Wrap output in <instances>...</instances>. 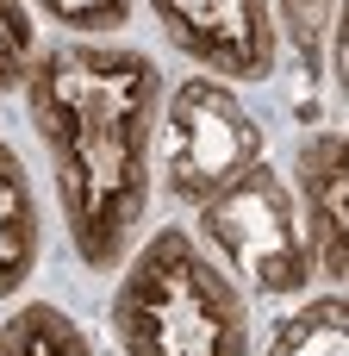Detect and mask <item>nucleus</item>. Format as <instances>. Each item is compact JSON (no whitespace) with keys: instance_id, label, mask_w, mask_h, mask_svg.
Here are the masks:
<instances>
[{"instance_id":"obj_1","label":"nucleus","mask_w":349,"mask_h":356,"mask_svg":"<svg viewBox=\"0 0 349 356\" xmlns=\"http://www.w3.org/2000/svg\"><path fill=\"white\" fill-rule=\"evenodd\" d=\"M25 113L50 150L75 257L100 275L119 269L137 250L156 181V56L131 44H56L25 63Z\"/></svg>"},{"instance_id":"obj_2","label":"nucleus","mask_w":349,"mask_h":356,"mask_svg":"<svg viewBox=\"0 0 349 356\" xmlns=\"http://www.w3.org/2000/svg\"><path fill=\"white\" fill-rule=\"evenodd\" d=\"M119 269L112 350L56 300H25L0 319V356H250V307L194 232H150Z\"/></svg>"},{"instance_id":"obj_3","label":"nucleus","mask_w":349,"mask_h":356,"mask_svg":"<svg viewBox=\"0 0 349 356\" xmlns=\"http://www.w3.org/2000/svg\"><path fill=\"white\" fill-rule=\"evenodd\" d=\"M200 232L225 257V269L256 294H300L318 269L300 225V200L269 163L244 169L212 200H200Z\"/></svg>"},{"instance_id":"obj_4","label":"nucleus","mask_w":349,"mask_h":356,"mask_svg":"<svg viewBox=\"0 0 349 356\" xmlns=\"http://www.w3.org/2000/svg\"><path fill=\"white\" fill-rule=\"evenodd\" d=\"M256 163H262V125L250 119L237 88L219 75L181 81L169 100V163H162L169 194L200 207Z\"/></svg>"},{"instance_id":"obj_5","label":"nucleus","mask_w":349,"mask_h":356,"mask_svg":"<svg viewBox=\"0 0 349 356\" xmlns=\"http://www.w3.org/2000/svg\"><path fill=\"white\" fill-rule=\"evenodd\" d=\"M156 25L219 81H269L275 75V6L269 0H150Z\"/></svg>"},{"instance_id":"obj_6","label":"nucleus","mask_w":349,"mask_h":356,"mask_svg":"<svg viewBox=\"0 0 349 356\" xmlns=\"http://www.w3.org/2000/svg\"><path fill=\"white\" fill-rule=\"evenodd\" d=\"M349 200V175H343V131H318L300 156V225H306V244L312 257H325V275L343 282V219Z\"/></svg>"},{"instance_id":"obj_7","label":"nucleus","mask_w":349,"mask_h":356,"mask_svg":"<svg viewBox=\"0 0 349 356\" xmlns=\"http://www.w3.org/2000/svg\"><path fill=\"white\" fill-rule=\"evenodd\" d=\"M44 250V219H37V194L25 175V156L0 138V300H12Z\"/></svg>"},{"instance_id":"obj_8","label":"nucleus","mask_w":349,"mask_h":356,"mask_svg":"<svg viewBox=\"0 0 349 356\" xmlns=\"http://www.w3.org/2000/svg\"><path fill=\"white\" fill-rule=\"evenodd\" d=\"M269 356H343V300L331 294V300H318L312 313H300Z\"/></svg>"},{"instance_id":"obj_9","label":"nucleus","mask_w":349,"mask_h":356,"mask_svg":"<svg viewBox=\"0 0 349 356\" xmlns=\"http://www.w3.org/2000/svg\"><path fill=\"white\" fill-rule=\"evenodd\" d=\"M281 13V38L306 56V69H318V50H325V31L337 25V0H269Z\"/></svg>"},{"instance_id":"obj_10","label":"nucleus","mask_w":349,"mask_h":356,"mask_svg":"<svg viewBox=\"0 0 349 356\" xmlns=\"http://www.w3.org/2000/svg\"><path fill=\"white\" fill-rule=\"evenodd\" d=\"M25 63H31V13L25 0H0V94L25 81Z\"/></svg>"},{"instance_id":"obj_11","label":"nucleus","mask_w":349,"mask_h":356,"mask_svg":"<svg viewBox=\"0 0 349 356\" xmlns=\"http://www.w3.org/2000/svg\"><path fill=\"white\" fill-rule=\"evenodd\" d=\"M62 31H125L131 0H37Z\"/></svg>"}]
</instances>
